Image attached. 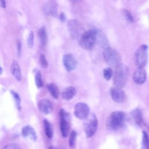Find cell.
<instances>
[{"instance_id": "cell-1", "label": "cell", "mask_w": 149, "mask_h": 149, "mask_svg": "<svg viewBox=\"0 0 149 149\" xmlns=\"http://www.w3.org/2000/svg\"><path fill=\"white\" fill-rule=\"evenodd\" d=\"M128 115L123 111L112 112L106 121V128L109 131H116L122 128L128 121Z\"/></svg>"}, {"instance_id": "cell-2", "label": "cell", "mask_w": 149, "mask_h": 149, "mask_svg": "<svg viewBox=\"0 0 149 149\" xmlns=\"http://www.w3.org/2000/svg\"><path fill=\"white\" fill-rule=\"evenodd\" d=\"M129 77V69L126 65L120 63L115 67L113 81L115 87L123 88L126 84Z\"/></svg>"}, {"instance_id": "cell-3", "label": "cell", "mask_w": 149, "mask_h": 149, "mask_svg": "<svg viewBox=\"0 0 149 149\" xmlns=\"http://www.w3.org/2000/svg\"><path fill=\"white\" fill-rule=\"evenodd\" d=\"M95 29H91L84 31L79 39V44L83 49L91 51L96 44Z\"/></svg>"}, {"instance_id": "cell-4", "label": "cell", "mask_w": 149, "mask_h": 149, "mask_svg": "<svg viewBox=\"0 0 149 149\" xmlns=\"http://www.w3.org/2000/svg\"><path fill=\"white\" fill-rule=\"evenodd\" d=\"M103 57L111 67L115 68L120 63L121 58L119 54L112 48L109 47L105 48L103 51Z\"/></svg>"}, {"instance_id": "cell-5", "label": "cell", "mask_w": 149, "mask_h": 149, "mask_svg": "<svg viewBox=\"0 0 149 149\" xmlns=\"http://www.w3.org/2000/svg\"><path fill=\"white\" fill-rule=\"evenodd\" d=\"M84 124V130L87 138L93 136L98 128V120L94 113H91L86 119Z\"/></svg>"}, {"instance_id": "cell-6", "label": "cell", "mask_w": 149, "mask_h": 149, "mask_svg": "<svg viewBox=\"0 0 149 149\" xmlns=\"http://www.w3.org/2000/svg\"><path fill=\"white\" fill-rule=\"evenodd\" d=\"M148 46L141 45L137 49L135 53V62L138 68H143L147 62Z\"/></svg>"}, {"instance_id": "cell-7", "label": "cell", "mask_w": 149, "mask_h": 149, "mask_svg": "<svg viewBox=\"0 0 149 149\" xmlns=\"http://www.w3.org/2000/svg\"><path fill=\"white\" fill-rule=\"evenodd\" d=\"M60 129L63 137H66L70 130V116L69 113L65 112L63 109H61L59 111Z\"/></svg>"}, {"instance_id": "cell-8", "label": "cell", "mask_w": 149, "mask_h": 149, "mask_svg": "<svg viewBox=\"0 0 149 149\" xmlns=\"http://www.w3.org/2000/svg\"><path fill=\"white\" fill-rule=\"evenodd\" d=\"M68 30L73 38L79 39L84 32L80 23L76 20H70L68 23Z\"/></svg>"}, {"instance_id": "cell-9", "label": "cell", "mask_w": 149, "mask_h": 149, "mask_svg": "<svg viewBox=\"0 0 149 149\" xmlns=\"http://www.w3.org/2000/svg\"><path fill=\"white\" fill-rule=\"evenodd\" d=\"M90 108L84 102H78L74 106V114L75 116L81 120L86 119L89 115Z\"/></svg>"}, {"instance_id": "cell-10", "label": "cell", "mask_w": 149, "mask_h": 149, "mask_svg": "<svg viewBox=\"0 0 149 149\" xmlns=\"http://www.w3.org/2000/svg\"><path fill=\"white\" fill-rule=\"evenodd\" d=\"M110 94L113 101L117 103H122L125 101L126 95L122 88L116 87H112L110 89Z\"/></svg>"}, {"instance_id": "cell-11", "label": "cell", "mask_w": 149, "mask_h": 149, "mask_svg": "<svg viewBox=\"0 0 149 149\" xmlns=\"http://www.w3.org/2000/svg\"><path fill=\"white\" fill-rule=\"evenodd\" d=\"M63 66L68 72L73 70L77 65V62L74 56L71 54H66L63 56Z\"/></svg>"}, {"instance_id": "cell-12", "label": "cell", "mask_w": 149, "mask_h": 149, "mask_svg": "<svg viewBox=\"0 0 149 149\" xmlns=\"http://www.w3.org/2000/svg\"><path fill=\"white\" fill-rule=\"evenodd\" d=\"M38 108L41 113L45 115H48L52 111L53 105L49 99L43 98L38 101Z\"/></svg>"}, {"instance_id": "cell-13", "label": "cell", "mask_w": 149, "mask_h": 149, "mask_svg": "<svg viewBox=\"0 0 149 149\" xmlns=\"http://www.w3.org/2000/svg\"><path fill=\"white\" fill-rule=\"evenodd\" d=\"M133 80L136 84H143L147 79V74L143 68H138L133 74Z\"/></svg>"}, {"instance_id": "cell-14", "label": "cell", "mask_w": 149, "mask_h": 149, "mask_svg": "<svg viewBox=\"0 0 149 149\" xmlns=\"http://www.w3.org/2000/svg\"><path fill=\"white\" fill-rule=\"evenodd\" d=\"M57 9L56 2L54 0H51L44 4L43 11L46 15L56 16L57 15Z\"/></svg>"}, {"instance_id": "cell-15", "label": "cell", "mask_w": 149, "mask_h": 149, "mask_svg": "<svg viewBox=\"0 0 149 149\" xmlns=\"http://www.w3.org/2000/svg\"><path fill=\"white\" fill-rule=\"evenodd\" d=\"M22 135L24 137H29L36 142L37 139V135L35 130L30 125L24 126L22 129Z\"/></svg>"}, {"instance_id": "cell-16", "label": "cell", "mask_w": 149, "mask_h": 149, "mask_svg": "<svg viewBox=\"0 0 149 149\" xmlns=\"http://www.w3.org/2000/svg\"><path fill=\"white\" fill-rule=\"evenodd\" d=\"M96 32V44L104 49L108 47V42L104 33L98 29H95Z\"/></svg>"}, {"instance_id": "cell-17", "label": "cell", "mask_w": 149, "mask_h": 149, "mask_svg": "<svg viewBox=\"0 0 149 149\" xmlns=\"http://www.w3.org/2000/svg\"><path fill=\"white\" fill-rule=\"evenodd\" d=\"M10 72L13 76L18 81L22 80V73L20 66L16 61H13L10 66Z\"/></svg>"}, {"instance_id": "cell-18", "label": "cell", "mask_w": 149, "mask_h": 149, "mask_svg": "<svg viewBox=\"0 0 149 149\" xmlns=\"http://www.w3.org/2000/svg\"><path fill=\"white\" fill-rule=\"evenodd\" d=\"M131 116L134 120V122L139 126H141L143 125V118L142 115L141 111L139 108H136L133 109L131 113Z\"/></svg>"}, {"instance_id": "cell-19", "label": "cell", "mask_w": 149, "mask_h": 149, "mask_svg": "<svg viewBox=\"0 0 149 149\" xmlns=\"http://www.w3.org/2000/svg\"><path fill=\"white\" fill-rule=\"evenodd\" d=\"M76 94V90L74 87H68L62 91V97L65 100H70L72 99Z\"/></svg>"}, {"instance_id": "cell-20", "label": "cell", "mask_w": 149, "mask_h": 149, "mask_svg": "<svg viewBox=\"0 0 149 149\" xmlns=\"http://www.w3.org/2000/svg\"><path fill=\"white\" fill-rule=\"evenodd\" d=\"M43 123L45 135L48 138L51 139L54 135V127L52 125L47 119H44Z\"/></svg>"}, {"instance_id": "cell-21", "label": "cell", "mask_w": 149, "mask_h": 149, "mask_svg": "<svg viewBox=\"0 0 149 149\" xmlns=\"http://www.w3.org/2000/svg\"><path fill=\"white\" fill-rule=\"evenodd\" d=\"M38 37L40 40L41 45L42 47H45L47 44L48 41V37H47V33L46 31V30L44 27H42L40 29L38 32Z\"/></svg>"}, {"instance_id": "cell-22", "label": "cell", "mask_w": 149, "mask_h": 149, "mask_svg": "<svg viewBox=\"0 0 149 149\" xmlns=\"http://www.w3.org/2000/svg\"><path fill=\"white\" fill-rule=\"evenodd\" d=\"M47 87L50 94L52 96V97L55 99H57L59 97V89L57 86L55 84L51 83L48 84L47 85Z\"/></svg>"}, {"instance_id": "cell-23", "label": "cell", "mask_w": 149, "mask_h": 149, "mask_svg": "<svg viewBox=\"0 0 149 149\" xmlns=\"http://www.w3.org/2000/svg\"><path fill=\"white\" fill-rule=\"evenodd\" d=\"M141 149H149V136L147 132L143 131Z\"/></svg>"}, {"instance_id": "cell-24", "label": "cell", "mask_w": 149, "mask_h": 149, "mask_svg": "<svg viewBox=\"0 0 149 149\" xmlns=\"http://www.w3.org/2000/svg\"><path fill=\"white\" fill-rule=\"evenodd\" d=\"M34 79H35V83L38 88H41L44 86L43 81L41 77V74L40 70H37L35 73L34 76Z\"/></svg>"}, {"instance_id": "cell-25", "label": "cell", "mask_w": 149, "mask_h": 149, "mask_svg": "<svg viewBox=\"0 0 149 149\" xmlns=\"http://www.w3.org/2000/svg\"><path fill=\"white\" fill-rule=\"evenodd\" d=\"M103 76L107 80H109L113 76V71L111 68H106L103 70Z\"/></svg>"}, {"instance_id": "cell-26", "label": "cell", "mask_w": 149, "mask_h": 149, "mask_svg": "<svg viewBox=\"0 0 149 149\" xmlns=\"http://www.w3.org/2000/svg\"><path fill=\"white\" fill-rule=\"evenodd\" d=\"M10 93L12 95V96L13 97L14 99H15V101L16 102V105H17V108L19 110H20L21 109V107H20V102H21V99L20 98V96L19 95V94L15 92L13 90H11L10 91Z\"/></svg>"}, {"instance_id": "cell-27", "label": "cell", "mask_w": 149, "mask_h": 149, "mask_svg": "<svg viewBox=\"0 0 149 149\" xmlns=\"http://www.w3.org/2000/svg\"><path fill=\"white\" fill-rule=\"evenodd\" d=\"M40 65L42 68H47L48 66V63L45 58V55L43 54H41L40 55Z\"/></svg>"}, {"instance_id": "cell-28", "label": "cell", "mask_w": 149, "mask_h": 149, "mask_svg": "<svg viewBox=\"0 0 149 149\" xmlns=\"http://www.w3.org/2000/svg\"><path fill=\"white\" fill-rule=\"evenodd\" d=\"M76 137V132L74 130L71 132L70 136H69V144L70 147H73L74 144V141Z\"/></svg>"}, {"instance_id": "cell-29", "label": "cell", "mask_w": 149, "mask_h": 149, "mask_svg": "<svg viewBox=\"0 0 149 149\" xmlns=\"http://www.w3.org/2000/svg\"><path fill=\"white\" fill-rule=\"evenodd\" d=\"M34 33L32 31H31L29 33L28 38H27V45L29 48H32L34 44Z\"/></svg>"}, {"instance_id": "cell-30", "label": "cell", "mask_w": 149, "mask_h": 149, "mask_svg": "<svg viewBox=\"0 0 149 149\" xmlns=\"http://www.w3.org/2000/svg\"><path fill=\"white\" fill-rule=\"evenodd\" d=\"M2 149H21L20 146L15 143H9L5 145Z\"/></svg>"}, {"instance_id": "cell-31", "label": "cell", "mask_w": 149, "mask_h": 149, "mask_svg": "<svg viewBox=\"0 0 149 149\" xmlns=\"http://www.w3.org/2000/svg\"><path fill=\"white\" fill-rule=\"evenodd\" d=\"M123 15L125 16V17H126V19L130 22H133V18L131 15V13L126 10H123Z\"/></svg>"}, {"instance_id": "cell-32", "label": "cell", "mask_w": 149, "mask_h": 149, "mask_svg": "<svg viewBox=\"0 0 149 149\" xmlns=\"http://www.w3.org/2000/svg\"><path fill=\"white\" fill-rule=\"evenodd\" d=\"M17 48L18 55L20 56V54H21V50H22V45H21L20 41H19V40L17 41Z\"/></svg>"}, {"instance_id": "cell-33", "label": "cell", "mask_w": 149, "mask_h": 149, "mask_svg": "<svg viewBox=\"0 0 149 149\" xmlns=\"http://www.w3.org/2000/svg\"><path fill=\"white\" fill-rule=\"evenodd\" d=\"M60 20H61V22H64L66 20V16L65 15V14L63 13H61L60 15Z\"/></svg>"}, {"instance_id": "cell-34", "label": "cell", "mask_w": 149, "mask_h": 149, "mask_svg": "<svg viewBox=\"0 0 149 149\" xmlns=\"http://www.w3.org/2000/svg\"><path fill=\"white\" fill-rule=\"evenodd\" d=\"M0 6L2 8H6V1L5 0H0Z\"/></svg>"}, {"instance_id": "cell-35", "label": "cell", "mask_w": 149, "mask_h": 149, "mask_svg": "<svg viewBox=\"0 0 149 149\" xmlns=\"http://www.w3.org/2000/svg\"><path fill=\"white\" fill-rule=\"evenodd\" d=\"M48 149H57L56 147H55L54 146H50L48 147Z\"/></svg>"}, {"instance_id": "cell-36", "label": "cell", "mask_w": 149, "mask_h": 149, "mask_svg": "<svg viewBox=\"0 0 149 149\" xmlns=\"http://www.w3.org/2000/svg\"><path fill=\"white\" fill-rule=\"evenodd\" d=\"M2 71H3V69H2V67H1V65H0V74H2Z\"/></svg>"}, {"instance_id": "cell-37", "label": "cell", "mask_w": 149, "mask_h": 149, "mask_svg": "<svg viewBox=\"0 0 149 149\" xmlns=\"http://www.w3.org/2000/svg\"><path fill=\"white\" fill-rule=\"evenodd\" d=\"M71 1H72L73 2H77V1H78L79 0H71Z\"/></svg>"}]
</instances>
